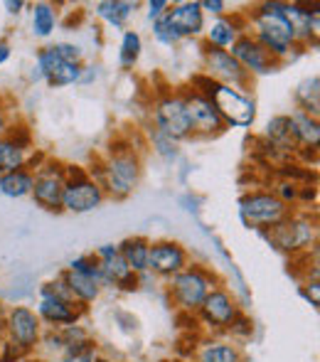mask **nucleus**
<instances>
[{
  "label": "nucleus",
  "instance_id": "nucleus-1",
  "mask_svg": "<svg viewBox=\"0 0 320 362\" xmlns=\"http://www.w3.org/2000/svg\"><path fill=\"white\" fill-rule=\"evenodd\" d=\"M249 23H251V33L249 35L266 52H271V57L278 64H286L288 59H293V52H303V49L296 47L293 30L288 25L286 15H283V3H278V0H268V3L256 5L251 10V15H249Z\"/></svg>",
  "mask_w": 320,
  "mask_h": 362
},
{
  "label": "nucleus",
  "instance_id": "nucleus-2",
  "mask_svg": "<svg viewBox=\"0 0 320 362\" xmlns=\"http://www.w3.org/2000/svg\"><path fill=\"white\" fill-rule=\"evenodd\" d=\"M141 173H143V163H141L138 151L134 146L114 144L109 148V156L104 158V163L96 170V175H91V173L89 175L101 182L106 197L126 200L138 187Z\"/></svg>",
  "mask_w": 320,
  "mask_h": 362
},
{
  "label": "nucleus",
  "instance_id": "nucleus-3",
  "mask_svg": "<svg viewBox=\"0 0 320 362\" xmlns=\"http://www.w3.org/2000/svg\"><path fill=\"white\" fill-rule=\"evenodd\" d=\"M192 89H197L200 94H205L207 99L215 104V109L220 111L222 121L227 124V129H249L256 121V101L249 94H244L242 89L227 84H217L210 76H195Z\"/></svg>",
  "mask_w": 320,
  "mask_h": 362
},
{
  "label": "nucleus",
  "instance_id": "nucleus-4",
  "mask_svg": "<svg viewBox=\"0 0 320 362\" xmlns=\"http://www.w3.org/2000/svg\"><path fill=\"white\" fill-rule=\"evenodd\" d=\"M167 281H170L167 291H170L172 303H175L182 313H190V315H197V310H200L202 300L207 298V293L215 286H220L215 274L205 267H197V264L182 269L180 274H175V276L167 279Z\"/></svg>",
  "mask_w": 320,
  "mask_h": 362
},
{
  "label": "nucleus",
  "instance_id": "nucleus-5",
  "mask_svg": "<svg viewBox=\"0 0 320 362\" xmlns=\"http://www.w3.org/2000/svg\"><path fill=\"white\" fill-rule=\"evenodd\" d=\"M150 119H153V129L165 139L175 141V144L187 141L192 136L190 116H187L182 91H167V94L158 96L153 101V109H150Z\"/></svg>",
  "mask_w": 320,
  "mask_h": 362
},
{
  "label": "nucleus",
  "instance_id": "nucleus-6",
  "mask_svg": "<svg viewBox=\"0 0 320 362\" xmlns=\"http://www.w3.org/2000/svg\"><path fill=\"white\" fill-rule=\"evenodd\" d=\"M5 340L18 350L20 355H32L42 340V320L30 305H10L5 310L3 328Z\"/></svg>",
  "mask_w": 320,
  "mask_h": 362
},
{
  "label": "nucleus",
  "instance_id": "nucleus-7",
  "mask_svg": "<svg viewBox=\"0 0 320 362\" xmlns=\"http://www.w3.org/2000/svg\"><path fill=\"white\" fill-rule=\"evenodd\" d=\"M104 200H106V192L99 180H94L81 168H67V180H64V192H62V212L86 215V212L104 205Z\"/></svg>",
  "mask_w": 320,
  "mask_h": 362
},
{
  "label": "nucleus",
  "instance_id": "nucleus-8",
  "mask_svg": "<svg viewBox=\"0 0 320 362\" xmlns=\"http://www.w3.org/2000/svg\"><path fill=\"white\" fill-rule=\"evenodd\" d=\"M239 215L249 227L266 232L291 215V207L278 200L271 190H251L239 200Z\"/></svg>",
  "mask_w": 320,
  "mask_h": 362
},
{
  "label": "nucleus",
  "instance_id": "nucleus-9",
  "mask_svg": "<svg viewBox=\"0 0 320 362\" xmlns=\"http://www.w3.org/2000/svg\"><path fill=\"white\" fill-rule=\"evenodd\" d=\"M67 180V165L59 160H42L35 168V182L30 197L47 212H62V192Z\"/></svg>",
  "mask_w": 320,
  "mask_h": 362
},
{
  "label": "nucleus",
  "instance_id": "nucleus-10",
  "mask_svg": "<svg viewBox=\"0 0 320 362\" xmlns=\"http://www.w3.org/2000/svg\"><path fill=\"white\" fill-rule=\"evenodd\" d=\"M261 234L268 242L276 244L281 252L296 254L316 244V219H311V215H298L296 212V215H288L276 227L266 229Z\"/></svg>",
  "mask_w": 320,
  "mask_h": 362
},
{
  "label": "nucleus",
  "instance_id": "nucleus-11",
  "mask_svg": "<svg viewBox=\"0 0 320 362\" xmlns=\"http://www.w3.org/2000/svg\"><path fill=\"white\" fill-rule=\"evenodd\" d=\"M42 160L45 158L32 148L28 129H10L0 139V175L23 170V168L35 170Z\"/></svg>",
  "mask_w": 320,
  "mask_h": 362
},
{
  "label": "nucleus",
  "instance_id": "nucleus-12",
  "mask_svg": "<svg viewBox=\"0 0 320 362\" xmlns=\"http://www.w3.org/2000/svg\"><path fill=\"white\" fill-rule=\"evenodd\" d=\"M242 315V308L237 303L235 293L222 286H215L207 293V298L202 300L197 318L202 320V325H207L210 330H230L235 325V320Z\"/></svg>",
  "mask_w": 320,
  "mask_h": 362
},
{
  "label": "nucleus",
  "instance_id": "nucleus-13",
  "mask_svg": "<svg viewBox=\"0 0 320 362\" xmlns=\"http://www.w3.org/2000/svg\"><path fill=\"white\" fill-rule=\"evenodd\" d=\"M202 67H205V76H210L217 84L244 89L251 81V76L244 72L242 64L232 57L230 49H217L205 45V49H202Z\"/></svg>",
  "mask_w": 320,
  "mask_h": 362
},
{
  "label": "nucleus",
  "instance_id": "nucleus-14",
  "mask_svg": "<svg viewBox=\"0 0 320 362\" xmlns=\"http://www.w3.org/2000/svg\"><path fill=\"white\" fill-rule=\"evenodd\" d=\"M185 106L187 116H190L192 136H202V139H212V136H220L227 129V124L222 121L220 111L215 109L210 99L205 94H200L197 89H185Z\"/></svg>",
  "mask_w": 320,
  "mask_h": 362
},
{
  "label": "nucleus",
  "instance_id": "nucleus-15",
  "mask_svg": "<svg viewBox=\"0 0 320 362\" xmlns=\"http://www.w3.org/2000/svg\"><path fill=\"white\" fill-rule=\"evenodd\" d=\"M187 267H190V254H187V249L182 244L172 242V239L150 242L148 274H155L160 279H172Z\"/></svg>",
  "mask_w": 320,
  "mask_h": 362
},
{
  "label": "nucleus",
  "instance_id": "nucleus-16",
  "mask_svg": "<svg viewBox=\"0 0 320 362\" xmlns=\"http://www.w3.org/2000/svg\"><path fill=\"white\" fill-rule=\"evenodd\" d=\"M84 310H86L84 305L72 303V300H64V298H59V296L49 293V291L40 288V300H37L35 313L40 315L42 325L47 323L52 330H62V328H67V325L79 323Z\"/></svg>",
  "mask_w": 320,
  "mask_h": 362
},
{
  "label": "nucleus",
  "instance_id": "nucleus-17",
  "mask_svg": "<svg viewBox=\"0 0 320 362\" xmlns=\"http://www.w3.org/2000/svg\"><path fill=\"white\" fill-rule=\"evenodd\" d=\"M283 15H286L288 25L293 30V40H296L298 49H306L308 45H316L318 30H320V13L316 5H303V3H283Z\"/></svg>",
  "mask_w": 320,
  "mask_h": 362
},
{
  "label": "nucleus",
  "instance_id": "nucleus-18",
  "mask_svg": "<svg viewBox=\"0 0 320 362\" xmlns=\"http://www.w3.org/2000/svg\"><path fill=\"white\" fill-rule=\"evenodd\" d=\"M230 52L251 79L256 74H268V72H273V69L281 67V64L271 57V52H266V49H263L249 33H244L242 37L237 40L235 47H232Z\"/></svg>",
  "mask_w": 320,
  "mask_h": 362
},
{
  "label": "nucleus",
  "instance_id": "nucleus-19",
  "mask_svg": "<svg viewBox=\"0 0 320 362\" xmlns=\"http://www.w3.org/2000/svg\"><path fill=\"white\" fill-rule=\"evenodd\" d=\"M165 23L172 28V33L180 40L197 37L205 30V13H202L197 0H185V3H172L165 13Z\"/></svg>",
  "mask_w": 320,
  "mask_h": 362
},
{
  "label": "nucleus",
  "instance_id": "nucleus-20",
  "mask_svg": "<svg viewBox=\"0 0 320 362\" xmlns=\"http://www.w3.org/2000/svg\"><path fill=\"white\" fill-rule=\"evenodd\" d=\"M101 264V288H119V291H136L141 286L138 274H134L129 269V264L119 257L109 259Z\"/></svg>",
  "mask_w": 320,
  "mask_h": 362
},
{
  "label": "nucleus",
  "instance_id": "nucleus-21",
  "mask_svg": "<svg viewBox=\"0 0 320 362\" xmlns=\"http://www.w3.org/2000/svg\"><path fill=\"white\" fill-rule=\"evenodd\" d=\"M244 35V25L239 23V18H215L212 25L207 28V40L205 45L210 47H217V49H232L235 42Z\"/></svg>",
  "mask_w": 320,
  "mask_h": 362
},
{
  "label": "nucleus",
  "instance_id": "nucleus-22",
  "mask_svg": "<svg viewBox=\"0 0 320 362\" xmlns=\"http://www.w3.org/2000/svg\"><path fill=\"white\" fill-rule=\"evenodd\" d=\"M263 136H266V141H268V148H273V151H281V153L298 151L296 136H293V121L288 114L273 116L266 124Z\"/></svg>",
  "mask_w": 320,
  "mask_h": 362
},
{
  "label": "nucleus",
  "instance_id": "nucleus-23",
  "mask_svg": "<svg viewBox=\"0 0 320 362\" xmlns=\"http://www.w3.org/2000/svg\"><path fill=\"white\" fill-rule=\"evenodd\" d=\"M148 252H150V239L146 237H129L119 244V254L129 269L138 276L148 272Z\"/></svg>",
  "mask_w": 320,
  "mask_h": 362
},
{
  "label": "nucleus",
  "instance_id": "nucleus-24",
  "mask_svg": "<svg viewBox=\"0 0 320 362\" xmlns=\"http://www.w3.org/2000/svg\"><path fill=\"white\" fill-rule=\"evenodd\" d=\"M94 10L106 25H111L114 30H124L126 23L138 10V3H131V0H101V3L94 5Z\"/></svg>",
  "mask_w": 320,
  "mask_h": 362
},
{
  "label": "nucleus",
  "instance_id": "nucleus-25",
  "mask_svg": "<svg viewBox=\"0 0 320 362\" xmlns=\"http://www.w3.org/2000/svg\"><path fill=\"white\" fill-rule=\"evenodd\" d=\"M293 136H296L298 148H308V151H316L320 144V124L316 116L306 114V111H293Z\"/></svg>",
  "mask_w": 320,
  "mask_h": 362
},
{
  "label": "nucleus",
  "instance_id": "nucleus-26",
  "mask_svg": "<svg viewBox=\"0 0 320 362\" xmlns=\"http://www.w3.org/2000/svg\"><path fill=\"white\" fill-rule=\"evenodd\" d=\"M62 279H64V284H67L72 298L77 300L79 305H84V308L89 303H94L101 296V291H104L99 281H94V279H89V276H81V274H74V272H62Z\"/></svg>",
  "mask_w": 320,
  "mask_h": 362
},
{
  "label": "nucleus",
  "instance_id": "nucleus-27",
  "mask_svg": "<svg viewBox=\"0 0 320 362\" xmlns=\"http://www.w3.org/2000/svg\"><path fill=\"white\" fill-rule=\"evenodd\" d=\"M195 362H244L242 350L230 340H207L200 345Z\"/></svg>",
  "mask_w": 320,
  "mask_h": 362
},
{
  "label": "nucleus",
  "instance_id": "nucleus-28",
  "mask_svg": "<svg viewBox=\"0 0 320 362\" xmlns=\"http://www.w3.org/2000/svg\"><path fill=\"white\" fill-rule=\"evenodd\" d=\"M35 182V170L23 168V170L5 173L0 175V195L10 197V200H20V197H30Z\"/></svg>",
  "mask_w": 320,
  "mask_h": 362
},
{
  "label": "nucleus",
  "instance_id": "nucleus-29",
  "mask_svg": "<svg viewBox=\"0 0 320 362\" xmlns=\"http://www.w3.org/2000/svg\"><path fill=\"white\" fill-rule=\"evenodd\" d=\"M57 8H54L52 3H35L32 5V20H30V25H32V35L35 37H49V35L54 33V28H57Z\"/></svg>",
  "mask_w": 320,
  "mask_h": 362
},
{
  "label": "nucleus",
  "instance_id": "nucleus-30",
  "mask_svg": "<svg viewBox=\"0 0 320 362\" xmlns=\"http://www.w3.org/2000/svg\"><path fill=\"white\" fill-rule=\"evenodd\" d=\"M296 104H298V111H306V114H311L318 119V111H320V79H318V74L308 76V79H303L301 84H298Z\"/></svg>",
  "mask_w": 320,
  "mask_h": 362
},
{
  "label": "nucleus",
  "instance_id": "nucleus-31",
  "mask_svg": "<svg viewBox=\"0 0 320 362\" xmlns=\"http://www.w3.org/2000/svg\"><path fill=\"white\" fill-rule=\"evenodd\" d=\"M143 52V40L136 30H126L124 37H121V47H119V64L124 69H134L136 62L141 59Z\"/></svg>",
  "mask_w": 320,
  "mask_h": 362
},
{
  "label": "nucleus",
  "instance_id": "nucleus-32",
  "mask_svg": "<svg viewBox=\"0 0 320 362\" xmlns=\"http://www.w3.org/2000/svg\"><path fill=\"white\" fill-rule=\"evenodd\" d=\"M67 272H74V274H81V276H89L94 281L101 284V264L96 262L94 254H81V257L72 259L67 267Z\"/></svg>",
  "mask_w": 320,
  "mask_h": 362
},
{
  "label": "nucleus",
  "instance_id": "nucleus-33",
  "mask_svg": "<svg viewBox=\"0 0 320 362\" xmlns=\"http://www.w3.org/2000/svg\"><path fill=\"white\" fill-rule=\"evenodd\" d=\"M150 141H153V148L160 158H165L167 163H172L177 158V144L170 139H165L162 134H158L155 129H150Z\"/></svg>",
  "mask_w": 320,
  "mask_h": 362
},
{
  "label": "nucleus",
  "instance_id": "nucleus-34",
  "mask_svg": "<svg viewBox=\"0 0 320 362\" xmlns=\"http://www.w3.org/2000/svg\"><path fill=\"white\" fill-rule=\"evenodd\" d=\"M153 37L158 40L160 45H165V47H172V45L180 42V37L172 33V28L165 23V18H160V20H155V23H153Z\"/></svg>",
  "mask_w": 320,
  "mask_h": 362
},
{
  "label": "nucleus",
  "instance_id": "nucleus-35",
  "mask_svg": "<svg viewBox=\"0 0 320 362\" xmlns=\"http://www.w3.org/2000/svg\"><path fill=\"white\" fill-rule=\"evenodd\" d=\"M52 47H54V52L64 59V62H81V57H84L81 47L74 42H57V45H52Z\"/></svg>",
  "mask_w": 320,
  "mask_h": 362
},
{
  "label": "nucleus",
  "instance_id": "nucleus-36",
  "mask_svg": "<svg viewBox=\"0 0 320 362\" xmlns=\"http://www.w3.org/2000/svg\"><path fill=\"white\" fill-rule=\"evenodd\" d=\"M170 0H150V3H146V18L150 20V23H155V20L165 18V13L170 10Z\"/></svg>",
  "mask_w": 320,
  "mask_h": 362
},
{
  "label": "nucleus",
  "instance_id": "nucleus-37",
  "mask_svg": "<svg viewBox=\"0 0 320 362\" xmlns=\"http://www.w3.org/2000/svg\"><path fill=\"white\" fill-rule=\"evenodd\" d=\"M200 8H202V13H210V15H215V18H222V15L227 13L225 0H202Z\"/></svg>",
  "mask_w": 320,
  "mask_h": 362
},
{
  "label": "nucleus",
  "instance_id": "nucleus-38",
  "mask_svg": "<svg viewBox=\"0 0 320 362\" xmlns=\"http://www.w3.org/2000/svg\"><path fill=\"white\" fill-rule=\"evenodd\" d=\"M94 257H96V262H109V259L119 257V244H101L94 252Z\"/></svg>",
  "mask_w": 320,
  "mask_h": 362
},
{
  "label": "nucleus",
  "instance_id": "nucleus-39",
  "mask_svg": "<svg viewBox=\"0 0 320 362\" xmlns=\"http://www.w3.org/2000/svg\"><path fill=\"white\" fill-rule=\"evenodd\" d=\"M251 330H254V325L249 323V318L242 313L239 318L235 320V325L230 328V333H235V335H251Z\"/></svg>",
  "mask_w": 320,
  "mask_h": 362
},
{
  "label": "nucleus",
  "instance_id": "nucleus-40",
  "mask_svg": "<svg viewBox=\"0 0 320 362\" xmlns=\"http://www.w3.org/2000/svg\"><path fill=\"white\" fill-rule=\"evenodd\" d=\"M10 131V116H8V109L0 104V139Z\"/></svg>",
  "mask_w": 320,
  "mask_h": 362
},
{
  "label": "nucleus",
  "instance_id": "nucleus-41",
  "mask_svg": "<svg viewBox=\"0 0 320 362\" xmlns=\"http://www.w3.org/2000/svg\"><path fill=\"white\" fill-rule=\"evenodd\" d=\"M23 8H25L23 0H5V10H8L10 15H20L23 13Z\"/></svg>",
  "mask_w": 320,
  "mask_h": 362
},
{
  "label": "nucleus",
  "instance_id": "nucleus-42",
  "mask_svg": "<svg viewBox=\"0 0 320 362\" xmlns=\"http://www.w3.org/2000/svg\"><path fill=\"white\" fill-rule=\"evenodd\" d=\"M96 76H99V72H96V67H84V69H81L79 84H89V81H94Z\"/></svg>",
  "mask_w": 320,
  "mask_h": 362
},
{
  "label": "nucleus",
  "instance_id": "nucleus-43",
  "mask_svg": "<svg viewBox=\"0 0 320 362\" xmlns=\"http://www.w3.org/2000/svg\"><path fill=\"white\" fill-rule=\"evenodd\" d=\"M10 45H5V42H0V64H5L10 59Z\"/></svg>",
  "mask_w": 320,
  "mask_h": 362
},
{
  "label": "nucleus",
  "instance_id": "nucleus-44",
  "mask_svg": "<svg viewBox=\"0 0 320 362\" xmlns=\"http://www.w3.org/2000/svg\"><path fill=\"white\" fill-rule=\"evenodd\" d=\"M10 362H42L40 358H32V355H18L15 360H10Z\"/></svg>",
  "mask_w": 320,
  "mask_h": 362
},
{
  "label": "nucleus",
  "instance_id": "nucleus-45",
  "mask_svg": "<svg viewBox=\"0 0 320 362\" xmlns=\"http://www.w3.org/2000/svg\"><path fill=\"white\" fill-rule=\"evenodd\" d=\"M94 362H111V360H106V358H96Z\"/></svg>",
  "mask_w": 320,
  "mask_h": 362
},
{
  "label": "nucleus",
  "instance_id": "nucleus-46",
  "mask_svg": "<svg viewBox=\"0 0 320 362\" xmlns=\"http://www.w3.org/2000/svg\"><path fill=\"white\" fill-rule=\"evenodd\" d=\"M0 355H3V340H0Z\"/></svg>",
  "mask_w": 320,
  "mask_h": 362
},
{
  "label": "nucleus",
  "instance_id": "nucleus-47",
  "mask_svg": "<svg viewBox=\"0 0 320 362\" xmlns=\"http://www.w3.org/2000/svg\"><path fill=\"white\" fill-rule=\"evenodd\" d=\"M59 362H67V360H64V358H59Z\"/></svg>",
  "mask_w": 320,
  "mask_h": 362
},
{
  "label": "nucleus",
  "instance_id": "nucleus-48",
  "mask_svg": "<svg viewBox=\"0 0 320 362\" xmlns=\"http://www.w3.org/2000/svg\"><path fill=\"white\" fill-rule=\"evenodd\" d=\"M0 328H3V323H0Z\"/></svg>",
  "mask_w": 320,
  "mask_h": 362
}]
</instances>
